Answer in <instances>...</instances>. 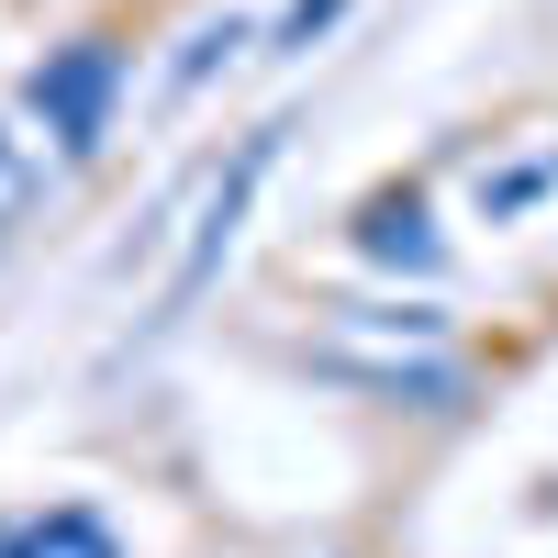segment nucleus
Here are the masks:
<instances>
[{"mask_svg": "<svg viewBox=\"0 0 558 558\" xmlns=\"http://www.w3.org/2000/svg\"><path fill=\"white\" fill-rule=\"evenodd\" d=\"M336 12H347V0H291V12H279V57H302V45L336 23Z\"/></svg>", "mask_w": 558, "mask_h": 558, "instance_id": "8", "label": "nucleus"}, {"mask_svg": "<svg viewBox=\"0 0 558 558\" xmlns=\"http://www.w3.org/2000/svg\"><path fill=\"white\" fill-rule=\"evenodd\" d=\"M357 246L380 257V268H413V279L447 268V235H436V213L413 202V191H380V202H368V213H357Z\"/></svg>", "mask_w": 558, "mask_h": 558, "instance_id": "4", "label": "nucleus"}, {"mask_svg": "<svg viewBox=\"0 0 558 558\" xmlns=\"http://www.w3.org/2000/svg\"><path fill=\"white\" fill-rule=\"evenodd\" d=\"M547 202H558V123L502 134V146L470 168V213H481V223H536Z\"/></svg>", "mask_w": 558, "mask_h": 558, "instance_id": "3", "label": "nucleus"}, {"mask_svg": "<svg viewBox=\"0 0 558 558\" xmlns=\"http://www.w3.org/2000/svg\"><path fill=\"white\" fill-rule=\"evenodd\" d=\"M112 101H123V45H101V34L57 45V57L23 78V112H34V134H45L57 157H101Z\"/></svg>", "mask_w": 558, "mask_h": 558, "instance_id": "1", "label": "nucleus"}, {"mask_svg": "<svg viewBox=\"0 0 558 558\" xmlns=\"http://www.w3.org/2000/svg\"><path fill=\"white\" fill-rule=\"evenodd\" d=\"M279 134L291 123H257L235 157H223L213 179H202V223H191V257L168 268V291H157V313H191L202 291H213V268L235 257V235H246V202H257V179H268V157H279Z\"/></svg>", "mask_w": 558, "mask_h": 558, "instance_id": "2", "label": "nucleus"}, {"mask_svg": "<svg viewBox=\"0 0 558 558\" xmlns=\"http://www.w3.org/2000/svg\"><path fill=\"white\" fill-rule=\"evenodd\" d=\"M23 558H123L101 514H78V502H57V514H34L23 525Z\"/></svg>", "mask_w": 558, "mask_h": 558, "instance_id": "6", "label": "nucleus"}, {"mask_svg": "<svg viewBox=\"0 0 558 558\" xmlns=\"http://www.w3.org/2000/svg\"><path fill=\"white\" fill-rule=\"evenodd\" d=\"M235 45H257V23H246V12H223V23H202V34H191V57H179V89H202L213 68H235Z\"/></svg>", "mask_w": 558, "mask_h": 558, "instance_id": "7", "label": "nucleus"}, {"mask_svg": "<svg viewBox=\"0 0 558 558\" xmlns=\"http://www.w3.org/2000/svg\"><path fill=\"white\" fill-rule=\"evenodd\" d=\"M45 191H57V146H45V134H23L12 112H0V223L45 213Z\"/></svg>", "mask_w": 558, "mask_h": 558, "instance_id": "5", "label": "nucleus"}]
</instances>
